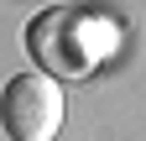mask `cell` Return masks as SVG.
Here are the masks:
<instances>
[{
    "instance_id": "cell-2",
    "label": "cell",
    "mask_w": 146,
    "mask_h": 141,
    "mask_svg": "<svg viewBox=\"0 0 146 141\" xmlns=\"http://www.w3.org/2000/svg\"><path fill=\"white\" fill-rule=\"evenodd\" d=\"M63 84L47 73H11L0 89V126L11 141H58L63 131Z\"/></svg>"
},
{
    "instance_id": "cell-1",
    "label": "cell",
    "mask_w": 146,
    "mask_h": 141,
    "mask_svg": "<svg viewBox=\"0 0 146 141\" xmlns=\"http://www.w3.org/2000/svg\"><path fill=\"white\" fill-rule=\"evenodd\" d=\"M115 47V26L78 5H52L26 26V52L47 78H89Z\"/></svg>"
}]
</instances>
